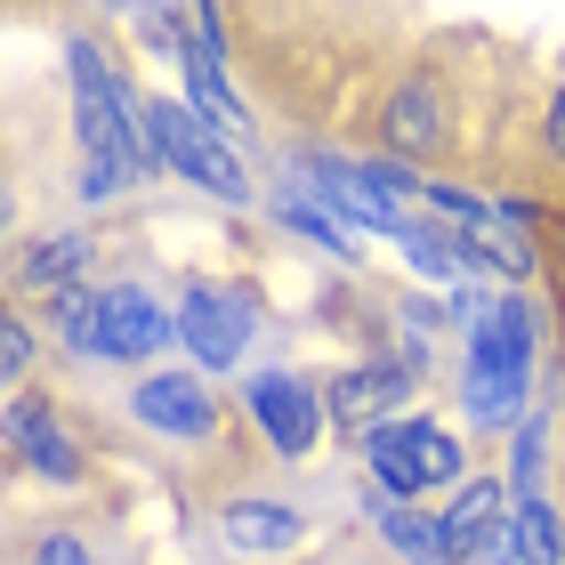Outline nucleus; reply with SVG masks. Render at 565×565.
I'll list each match as a JSON object with an SVG mask.
<instances>
[{
    "label": "nucleus",
    "instance_id": "nucleus-23",
    "mask_svg": "<svg viewBox=\"0 0 565 565\" xmlns=\"http://www.w3.org/2000/svg\"><path fill=\"white\" fill-rule=\"evenodd\" d=\"M33 565H89V550L82 542H73V533H49V542H41V557Z\"/></svg>",
    "mask_w": 565,
    "mask_h": 565
},
{
    "label": "nucleus",
    "instance_id": "nucleus-13",
    "mask_svg": "<svg viewBox=\"0 0 565 565\" xmlns=\"http://www.w3.org/2000/svg\"><path fill=\"white\" fill-rule=\"evenodd\" d=\"M509 550H518V565H565V533H557V509L533 493L509 509Z\"/></svg>",
    "mask_w": 565,
    "mask_h": 565
},
{
    "label": "nucleus",
    "instance_id": "nucleus-9",
    "mask_svg": "<svg viewBox=\"0 0 565 565\" xmlns=\"http://www.w3.org/2000/svg\"><path fill=\"white\" fill-rule=\"evenodd\" d=\"M477 372H518L525 380V364H533V316L518 299H484V316H477Z\"/></svg>",
    "mask_w": 565,
    "mask_h": 565
},
{
    "label": "nucleus",
    "instance_id": "nucleus-21",
    "mask_svg": "<svg viewBox=\"0 0 565 565\" xmlns=\"http://www.w3.org/2000/svg\"><path fill=\"white\" fill-rule=\"evenodd\" d=\"M57 323L73 348H97V299L89 291H57Z\"/></svg>",
    "mask_w": 565,
    "mask_h": 565
},
{
    "label": "nucleus",
    "instance_id": "nucleus-4",
    "mask_svg": "<svg viewBox=\"0 0 565 565\" xmlns=\"http://www.w3.org/2000/svg\"><path fill=\"white\" fill-rule=\"evenodd\" d=\"M178 331V316H162L138 282H114V291H97V348L89 355H153Z\"/></svg>",
    "mask_w": 565,
    "mask_h": 565
},
{
    "label": "nucleus",
    "instance_id": "nucleus-5",
    "mask_svg": "<svg viewBox=\"0 0 565 565\" xmlns=\"http://www.w3.org/2000/svg\"><path fill=\"white\" fill-rule=\"evenodd\" d=\"M243 388H250V413H259V428H267L275 452H307V445H316V428H323L316 388H299V380H282V372L243 380Z\"/></svg>",
    "mask_w": 565,
    "mask_h": 565
},
{
    "label": "nucleus",
    "instance_id": "nucleus-16",
    "mask_svg": "<svg viewBox=\"0 0 565 565\" xmlns=\"http://www.w3.org/2000/svg\"><path fill=\"white\" fill-rule=\"evenodd\" d=\"M404 250H413L420 275H436L445 291H460V275H469V250H460V235H445V226H404Z\"/></svg>",
    "mask_w": 565,
    "mask_h": 565
},
{
    "label": "nucleus",
    "instance_id": "nucleus-1",
    "mask_svg": "<svg viewBox=\"0 0 565 565\" xmlns=\"http://www.w3.org/2000/svg\"><path fill=\"white\" fill-rule=\"evenodd\" d=\"M146 138L153 153H162L170 170H186L194 186H211L226 202H243L250 194V170H243V153L226 146V130H211L194 106H178V97H162V106H146Z\"/></svg>",
    "mask_w": 565,
    "mask_h": 565
},
{
    "label": "nucleus",
    "instance_id": "nucleus-14",
    "mask_svg": "<svg viewBox=\"0 0 565 565\" xmlns=\"http://www.w3.org/2000/svg\"><path fill=\"white\" fill-rule=\"evenodd\" d=\"M372 477L388 484V501H413L420 493V445H413V420H388L372 436Z\"/></svg>",
    "mask_w": 565,
    "mask_h": 565
},
{
    "label": "nucleus",
    "instance_id": "nucleus-22",
    "mask_svg": "<svg viewBox=\"0 0 565 565\" xmlns=\"http://www.w3.org/2000/svg\"><path fill=\"white\" fill-rule=\"evenodd\" d=\"M0 364H9V380L33 372V340H24V323H0Z\"/></svg>",
    "mask_w": 565,
    "mask_h": 565
},
{
    "label": "nucleus",
    "instance_id": "nucleus-11",
    "mask_svg": "<svg viewBox=\"0 0 565 565\" xmlns=\"http://www.w3.org/2000/svg\"><path fill=\"white\" fill-rule=\"evenodd\" d=\"M218 533L235 550H291L307 533V518H299V509H282V501H226L218 509Z\"/></svg>",
    "mask_w": 565,
    "mask_h": 565
},
{
    "label": "nucleus",
    "instance_id": "nucleus-7",
    "mask_svg": "<svg viewBox=\"0 0 565 565\" xmlns=\"http://www.w3.org/2000/svg\"><path fill=\"white\" fill-rule=\"evenodd\" d=\"M501 533H509V484H493V477L460 484V501L445 509V550L452 557H484Z\"/></svg>",
    "mask_w": 565,
    "mask_h": 565
},
{
    "label": "nucleus",
    "instance_id": "nucleus-12",
    "mask_svg": "<svg viewBox=\"0 0 565 565\" xmlns=\"http://www.w3.org/2000/svg\"><path fill=\"white\" fill-rule=\"evenodd\" d=\"M9 445H17L24 460H33L41 477H82V452L65 445V428L49 420L41 404H17V413H9Z\"/></svg>",
    "mask_w": 565,
    "mask_h": 565
},
{
    "label": "nucleus",
    "instance_id": "nucleus-8",
    "mask_svg": "<svg viewBox=\"0 0 565 565\" xmlns=\"http://www.w3.org/2000/svg\"><path fill=\"white\" fill-rule=\"evenodd\" d=\"M404 388H413V380H404L396 364H364V372H348L340 388H331V420L380 436V428H388V413L404 404Z\"/></svg>",
    "mask_w": 565,
    "mask_h": 565
},
{
    "label": "nucleus",
    "instance_id": "nucleus-20",
    "mask_svg": "<svg viewBox=\"0 0 565 565\" xmlns=\"http://www.w3.org/2000/svg\"><path fill=\"white\" fill-rule=\"evenodd\" d=\"M282 218H291V226H299V235H316L323 250H348V226H340V218H331V211H323V202H307V194H282Z\"/></svg>",
    "mask_w": 565,
    "mask_h": 565
},
{
    "label": "nucleus",
    "instance_id": "nucleus-2",
    "mask_svg": "<svg viewBox=\"0 0 565 565\" xmlns=\"http://www.w3.org/2000/svg\"><path fill=\"white\" fill-rule=\"evenodd\" d=\"M436 194V211H445L460 226V250L484 267H501L509 282L533 275V243H525V211H501V202H469V194H452V186H428Z\"/></svg>",
    "mask_w": 565,
    "mask_h": 565
},
{
    "label": "nucleus",
    "instance_id": "nucleus-6",
    "mask_svg": "<svg viewBox=\"0 0 565 565\" xmlns=\"http://www.w3.org/2000/svg\"><path fill=\"white\" fill-rule=\"evenodd\" d=\"M138 420L162 428V436H211V428H218L211 388H202V380H186V372H153V380H138Z\"/></svg>",
    "mask_w": 565,
    "mask_h": 565
},
{
    "label": "nucleus",
    "instance_id": "nucleus-18",
    "mask_svg": "<svg viewBox=\"0 0 565 565\" xmlns=\"http://www.w3.org/2000/svg\"><path fill=\"white\" fill-rule=\"evenodd\" d=\"M89 267V243L82 235H57V243H41L33 259H24V282H73Z\"/></svg>",
    "mask_w": 565,
    "mask_h": 565
},
{
    "label": "nucleus",
    "instance_id": "nucleus-19",
    "mask_svg": "<svg viewBox=\"0 0 565 565\" xmlns=\"http://www.w3.org/2000/svg\"><path fill=\"white\" fill-rule=\"evenodd\" d=\"M413 445H420V484H452L460 477V445L436 420H413Z\"/></svg>",
    "mask_w": 565,
    "mask_h": 565
},
{
    "label": "nucleus",
    "instance_id": "nucleus-17",
    "mask_svg": "<svg viewBox=\"0 0 565 565\" xmlns=\"http://www.w3.org/2000/svg\"><path fill=\"white\" fill-rule=\"evenodd\" d=\"M518 404H525V380H518V372H477V364H469V413H477V420L501 428Z\"/></svg>",
    "mask_w": 565,
    "mask_h": 565
},
{
    "label": "nucleus",
    "instance_id": "nucleus-24",
    "mask_svg": "<svg viewBox=\"0 0 565 565\" xmlns=\"http://www.w3.org/2000/svg\"><path fill=\"white\" fill-rule=\"evenodd\" d=\"M550 146H557V153H565V89H557V97H550Z\"/></svg>",
    "mask_w": 565,
    "mask_h": 565
},
{
    "label": "nucleus",
    "instance_id": "nucleus-15",
    "mask_svg": "<svg viewBox=\"0 0 565 565\" xmlns=\"http://www.w3.org/2000/svg\"><path fill=\"white\" fill-rule=\"evenodd\" d=\"M388 138L404 153H428L436 138H445V121H436V89L413 82V89H396V106H388Z\"/></svg>",
    "mask_w": 565,
    "mask_h": 565
},
{
    "label": "nucleus",
    "instance_id": "nucleus-10",
    "mask_svg": "<svg viewBox=\"0 0 565 565\" xmlns=\"http://www.w3.org/2000/svg\"><path fill=\"white\" fill-rule=\"evenodd\" d=\"M316 170V186L331 211H348L355 226H380V235H404V211H396V194H380L364 170H348V162H307Z\"/></svg>",
    "mask_w": 565,
    "mask_h": 565
},
{
    "label": "nucleus",
    "instance_id": "nucleus-3",
    "mask_svg": "<svg viewBox=\"0 0 565 565\" xmlns=\"http://www.w3.org/2000/svg\"><path fill=\"white\" fill-rule=\"evenodd\" d=\"M178 331H186V348H194L211 372H226V364L243 355V340H250V299H243V291H211V282H194L186 307H178Z\"/></svg>",
    "mask_w": 565,
    "mask_h": 565
}]
</instances>
